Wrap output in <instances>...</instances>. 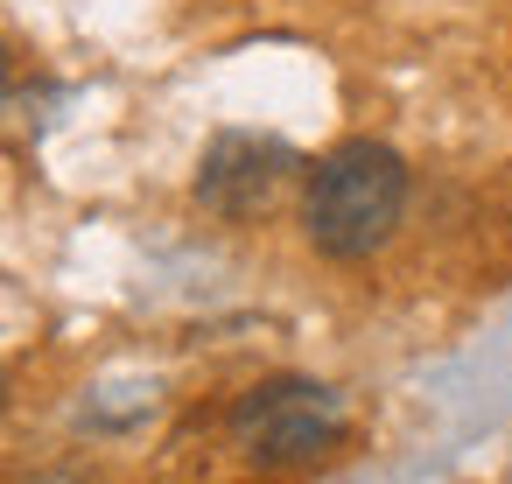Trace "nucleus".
I'll list each match as a JSON object with an SVG mask.
<instances>
[{"instance_id": "obj_3", "label": "nucleus", "mask_w": 512, "mask_h": 484, "mask_svg": "<svg viewBox=\"0 0 512 484\" xmlns=\"http://www.w3.org/2000/svg\"><path fill=\"white\" fill-rule=\"evenodd\" d=\"M295 176V148L281 134H253V127H225L204 162H197V204L218 218H260L281 183Z\"/></svg>"}, {"instance_id": "obj_1", "label": "nucleus", "mask_w": 512, "mask_h": 484, "mask_svg": "<svg viewBox=\"0 0 512 484\" xmlns=\"http://www.w3.org/2000/svg\"><path fill=\"white\" fill-rule=\"evenodd\" d=\"M407 211V162L386 141L330 148L302 183V232L323 260H365L393 239Z\"/></svg>"}, {"instance_id": "obj_5", "label": "nucleus", "mask_w": 512, "mask_h": 484, "mask_svg": "<svg viewBox=\"0 0 512 484\" xmlns=\"http://www.w3.org/2000/svg\"><path fill=\"white\" fill-rule=\"evenodd\" d=\"M0 407H8V393H0Z\"/></svg>"}, {"instance_id": "obj_2", "label": "nucleus", "mask_w": 512, "mask_h": 484, "mask_svg": "<svg viewBox=\"0 0 512 484\" xmlns=\"http://www.w3.org/2000/svg\"><path fill=\"white\" fill-rule=\"evenodd\" d=\"M337 435H344V393L323 386V379H302V372L260 379V386L232 407V442H239L253 463H274V470L323 456Z\"/></svg>"}, {"instance_id": "obj_4", "label": "nucleus", "mask_w": 512, "mask_h": 484, "mask_svg": "<svg viewBox=\"0 0 512 484\" xmlns=\"http://www.w3.org/2000/svg\"><path fill=\"white\" fill-rule=\"evenodd\" d=\"M8 78H15V64H8V50H0V99H8Z\"/></svg>"}]
</instances>
